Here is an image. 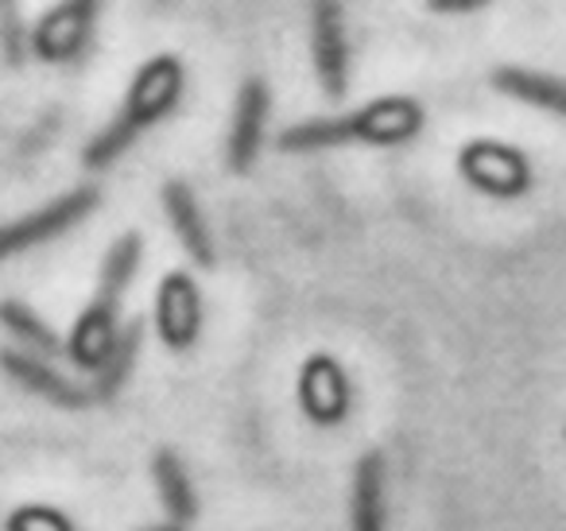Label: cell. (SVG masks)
<instances>
[{
  "label": "cell",
  "instance_id": "obj_13",
  "mask_svg": "<svg viewBox=\"0 0 566 531\" xmlns=\"http://www.w3.org/2000/svg\"><path fill=\"white\" fill-rule=\"evenodd\" d=\"M159 198H164V214H167V221H171L179 244L187 249V257L195 260L198 268H213V237H210V226H206V214H202V206H198L195 190H190L187 183L171 179V183H164Z\"/></svg>",
  "mask_w": 566,
  "mask_h": 531
},
{
  "label": "cell",
  "instance_id": "obj_15",
  "mask_svg": "<svg viewBox=\"0 0 566 531\" xmlns=\"http://www.w3.org/2000/svg\"><path fill=\"white\" fill-rule=\"evenodd\" d=\"M151 477H156V489H159V500H164L167 520L187 528V523L198 516V492H195V485H190V473L179 461V454L159 450L156 458H151Z\"/></svg>",
  "mask_w": 566,
  "mask_h": 531
},
{
  "label": "cell",
  "instance_id": "obj_19",
  "mask_svg": "<svg viewBox=\"0 0 566 531\" xmlns=\"http://www.w3.org/2000/svg\"><path fill=\"white\" fill-rule=\"evenodd\" d=\"M481 4H489V0H431L434 12H473Z\"/></svg>",
  "mask_w": 566,
  "mask_h": 531
},
{
  "label": "cell",
  "instance_id": "obj_9",
  "mask_svg": "<svg viewBox=\"0 0 566 531\" xmlns=\"http://www.w3.org/2000/svg\"><path fill=\"white\" fill-rule=\"evenodd\" d=\"M268 86L260 79H249L237 94L233 105V121H229V136H226V167L233 175H244L260 156V144H264V128H268Z\"/></svg>",
  "mask_w": 566,
  "mask_h": 531
},
{
  "label": "cell",
  "instance_id": "obj_20",
  "mask_svg": "<svg viewBox=\"0 0 566 531\" xmlns=\"http://www.w3.org/2000/svg\"><path fill=\"white\" fill-rule=\"evenodd\" d=\"M144 531H182V528H179V523L167 520V523H156V528H144Z\"/></svg>",
  "mask_w": 566,
  "mask_h": 531
},
{
  "label": "cell",
  "instance_id": "obj_14",
  "mask_svg": "<svg viewBox=\"0 0 566 531\" xmlns=\"http://www.w3.org/2000/svg\"><path fill=\"white\" fill-rule=\"evenodd\" d=\"M493 86L501 94H509L512 102H524L535 105V110L555 113V117H566V79L524 71V66H501V71H493Z\"/></svg>",
  "mask_w": 566,
  "mask_h": 531
},
{
  "label": "cell",
  "instance_id": "obj_1",
  "mask_svg": "<svg viewBox=\"0 0 566 531\" xmlns=\"http://www.w3.org/2000/svg\"><path fill=\"white\" fill-rule=\"evenodd\" d=\"M182 86H187V74L175 55H156L136 71L133 86H128L125 102H120L117 117L86 144L82 152V164L102 171L113 167L136 140H140L148 128H156L164 117H171L175 105L182 102Z\"/></svg>",
  "mask_w": 566,
  "mask_h": 531
},
{
  "label": "cell",
  "instance_id": "obj_7",
  "mask_svg": "<svg viewBox=\"0 0 566 531\" xmlns=\"http://www.w3.org/2000/svg\"><path fill=\"white\" fill-rule=\"evenodd\" d=\"M311 55H315V79L323 94L331 102H342L349 90V43L338 0L311 4Z\"/></svg>",
  "mask_w": 566,
  "mask_h": 531
},
{
  "label": "cell",
  "instance_id": "obj_11",
  "mask_svg": "<svg viewBox=\"0 0 566 531\" xmlns=\"http://www.w3.org/2000/svg\"><path fill=\"white\" fill-rule=\"evenodd\" d=\"M300 404L323 427H334L349 415V381L334 357H311L300 373Z\"/></svg>",
  "mask_w": 566,
  "mask_h": 531
},
{
  "label": "cell",
  "instance_id": "obj_18",
  "mask_svg": "<svg viewBox=\"0 0 566 531\" xmlns=\"http://www.w3.org/2000/svg\"><path fill=\"white\" fill-rule=\"evenodd\" d=\"M0 48H4L9 63H20L28 51V28L20 20L17 0H0Z\"/></svg>",
  "mask_w": 566,
  "mask_h": 531
},
{
  "label": "cell",
  "instance_id": "obj_17",
  "mask_svg": "<svg viewBox=\"0 0 566 531\" xmlns=\"http://www.w3.org/2000/svg\"><path fill=\"white\" fill-rule=\"evenodd\" d=\"M140 342H144V322H128L125 330L117 334V342H113L109 357L102 361V368L94 373V381H90V396H94V404H105V399H113L120 388H125L128 373H133L136 365V353H140Z\"/></svg>",
  "mask_w": 566,
  "mask_h": 531
},
{
  "label": "cell",
  "instance_id": "obj_2",
  "mask_svg": "<svg viewBox=\"0 0 566 531\" xmlns=\"http://www.w3.org/2000/svg\"><path fill=\"white\" fill-rule=\"evenodd\" d=\"M423 133V105L416 97H377L342 117H315L280 133L283 152H323L346 148V144H373V148H396Z\"/></svg>",
  "mask_w": 566,
  "mask_h": 531
},
{
  "label": "cell",
  "instance_id": "obj_4",
  "mask_svg": "<svg viewBox=\"0 0 566 531\" xmlns=\"http://www.w3.org/2000/svg\"><path fill=\"white\" fill-rule=\"evenodd\" d=\"M105 0H59L55 9L43 12L40 24L28 35V48L43 63H74L94 40L97 17Z\"/></svg>",
  "mask_w": 566,
  "mask_h": 531
},
{
  "label": "cell",
  "instance_id": "obj_16",
  "mask_svg": "<svg viewBox=\"0 0 566 531\" xmlns=\"http://www.w3.org/2000/svg\"><path fill=\"white\" fill-rule=\"evenodd\" d=\"M0 326L9 330L12 337H17L20 345H24V353H32V357H59V353H66V342L55 334V330L48 326V322L40 319V314L32 311L28 303H20V299H4L0 303Z\"/></svg>",
  "mask_w": 566,
  "mask_h": 531
},
{
  "label": "cell",
  "instance_id": "obj_10",
  "mask_svg": "<svg viewBox=\"0 0 566 531\" xmlns=\"http://www.w3.org/2000/svg\"><path fill=\"white\" fill-rule=\"evenodd\" d=\"M0 368H4L20 388L35 392L40 399H48V404H55V407H66V412H78V407L94 404V396H90L86 384L66 381V376L55 373L43 357H32V353H24V350L0 353Z\"/></svg>",
  "mask_w": 566,
  "mask_h": 531
},
{
  "label": "cell",
  "instance_id": "obj_3",
  "mask_svg": "<svg viewBox=\"0 0 566 531\" xmlns=\"http://www.w3.org/2000/svg\"><path fill=\"white\" fill-rule=\"evenodd\" d=\"M144 241L140 233H125L113 241V249L102 260V275H97V291L86 303V311L78 314L71 330V342H66V357L74 361L86 373H97L102 361L109 357L113 342L120 334V299H125L133 275L140 272Z\"/></svg>",
  "mask_w": 566,
  "mask_h": 531
},
{
  "label": "cell",
  "instance_id": "obj_12",
  "mask_svg": "<svg viewBox=\"0 0 566 531\" xmlns=\"http://www.w3.org/2000/svg\"><path fill=\"white\" fill-rule=\"evenodd\" d=\"M385 454L369 450L357 458L349 481V531H388Z\"/></svg>",
  "mask_w": 566,
  "mask_h": 531
},
{
  "label": "cell",
  "instance_id": "obj_5",
  "mask_svg": "<svg viewBox=\"0 0 566 531\" xmlns=\"http://www.w3.org/2000/svg\"><path fill=\"white\" fill-rule=\"evenodd\" d=\"M97 206V190L94 187H78L71 195L55 198L43 210L28 214V218H17L9 226H0V260H12L28 249H40V244L63 237L66 229H74L82 218H90Z\"/></svg>",
  "mask_w": 566,
  "mask_h": 531
},
{
  "label": "cell",
  "instance_id": "obj_6",
  "mask_svg": "<svg viewBox=\"0 0 566 531\" xmlns=\"http://www.w3.org/2000/svg\"><path fill=\"white\" fill-rule=\"evenodd\" d=\"M458 167H462L465 183L489 198H520L532 187V167H527L524 152L496 140L465 144L462 156H458Z\"/></svg>",
  "mask_w": 566,
  "mask_h": 531
},
{
  "label": "cell",
  "instance_id": "obj_8",
  "mask_svg": "<svg viewBox=\"0 0 566 531\" xmlns=\"http://www.w3.org/2000/svg\"><path fill=\"white\" fill-rule=\"evenodd\" d=\"M156 330L167 350L182 353L202 334V295L187 272H167L156 291Z\"/></svg>",
  "mask_w": 566,
  "mask_h": 531
}]
</instances>
